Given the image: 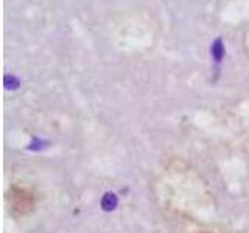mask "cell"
Returning a JSON list of instances; mask_svg holds the SVG:
<instances>
[{"label":"cell","instance_id":"1","mask_svg":"<svg viewBox=\"0 0 249 233\" xmlns=\"http://www.w3.org/2000/svg\"><path fill=\"white\" fill-rule=\"evenodd\" d=\"M11 205L16 213L27 215L35 207V199L28 190L19 188V186H13L11 188Z\"/></svg>","mask_w":249,"mask_h":233},{"label":"cell","instance_id":"2","mask_svg":"<svg viewBox=\"0 0 249 233\" xmlns=\"http://www.w3.org/2000/svg\"><path fill=\"white\" fill-rule=\"evenodd\" d=\"M117 204H119V199L114 193H105V196L101 198V208L105 212H112V210H115Z\"/></svg>","mask_w":249,"mask_h":233},{"label":"cell","instance_id":"3","mask_svg":"<svg viewBox=\"0 0 249 233\" xmlns=\"http://www.w3.org/2000/svg\"><path fill=\"white\" fill-rule=\"evenodd\" d=\"M210 53H212L215 62H221V59L224 58V44L220 37L215 39V42L212 44V49H210Z\"/></svg>","mask_w":249,"mask_h":233},{"label":"cell","instance_id":"4","mask_svg":"<svg viewBox=\"0 0 249 233\" xmlns=\"http://www.w3.org/2000/svg\"><path fill=\"white\" fill-rule=\"evenodd\" d=\"M199 233H213V232H199Z\"/></svg>","mask_w":249,"mask_h":233}]
</instances>
